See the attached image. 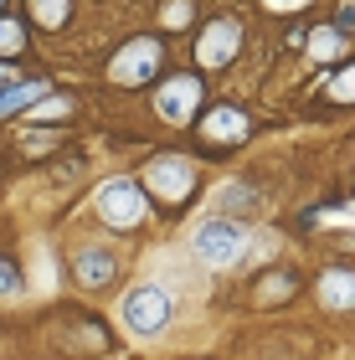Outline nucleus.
Wrapping results in <instances>:
<instances>
[{
	"instance_id": "nucleus-4",
	"label": "nucleus",
	"mask_w": 355,
	"mask_h": 360,
	"mask_svg": "<svg viewBox=\"0 0 355 360\" xmlns=\"http://www.w3.org/2000/svg\"><path fill=\"white\" fill-rule=\"evenodd\" d=\"M124 319H129V330H139V335L165 330V319H170L165 288H134V293L124 299Z\"/></svg>"
},
{
	"instance_id": "nucleus-6",
	"label": "nucleus",
	"mask_w": 355,
	"mask_h": 360,
	"mask_svg": "<svg viewBox=\"0 0 355 360\" xmlns=\"http://www.w3.org/2000/svg\"><path fill=\"white\" fill-rule=\"evenodd\" d=\"M201 108V83L196 77H170L165 88H160V113L165 119H196Z\"/></svg>"
},
{
	"instance_id": "nucleus-11",
	"label": "nucleus",
	"mask_w": 355,
	"mask_h": 360,
	"mask_svg": "<svg viewBox=\"0 0 355 360\" xmlns=\"http://www.w3.org/2000/svg\"><path fill=\"white\" fill-rule=\"evenodd\" d=\"M41 93H46L41 83H6V88H0V119L15 113V108H26V103H37Z\"/></svg>"
},
{
	"instance_id": "nucleus-12",
	"label": "nucleus",
	"mask_w": 355,
	"mask_h": 360,
	"mask_svg": "<svg viewBox=\"0 0 355 360\" xmlns=\"http://www.w3.org/2000/svg\"><path fill=\"white\" fill-rule=\"evenodd\" d=\"M26 46V26L15 15H0V57H15Z\"/></svg>"
},
{
	"instance_id": "nucleus-1",
	"label": "nucleus",
	"mask_w": 355,
	"mask_h": 360,
	"mask_svg": "<svg viewBox=\"0 0 355 360\" xmlns=\"http://www.w3.org/2000/svg\"><path fill=\"white\" fill-rule=\"evenodd\" d=\"M144 186H150V195L160 206H186L191 201V191H196V175H191L186 160H175V155H160L150 170H144Z\"/></svg>"
},
{
	"instance_id": "nucleus-2",
	"label": "nucleus",
	"mask_w": 355,
	"mask_h": 360,
	"mask_svg": "<svg viewBox=\"0 0 355 360\" xmlns=\"http://www.w3.org/2000/svg\"><path fill=\"white\" fill-rule=\"evenodd\" d=\"M160 68V41L155 37H139V41H129L124 52H114V68H108V77L124 88H139V83H150Z\"/></svg>"
},
{
	"instance_id": "nucleus-9",
	"label": "nucleus",
	"mask_w": 355,
	"mask_h": 360,
	"mask_svg": "<svg viewBox=\"0 0 355 360\" xmlns=\"http://www.w3.org/2000/svg\"><path fill=\"white\" fill-rule=\"evenodd\" d=\"M319 299H325L330 309H350L355 304V273L350 268H330L325 278H319Z\"/></svg>"
},
{
	"instance_id": "nucleus-18",
	"label": "nucleus",
	"mask_w": 355,
	"mask_h": 360,
	"mask_svg": "<svg viewBox=\"0 0 355 360\" xmlns=\"http://www.w3.org/2000/svg\"><path fill=\"white\" fill-rule=\"evenodd\" d=\"M268 11H288V6H299V0H263Z\"/></svg>"
},
{
	"instance_id": "nucleus-16",
	"label": "nucleus",
	"mask_w": 355,
	"mask_h": 360,
	"mask_svg": "<svg viewBox=\"0 0 355 360\" xmlns=\"http://www.w3.org/2000/svg\"><path fill=\"white\" fill-rule=\"evenodd\" d=\"M309 46H314V57H335V31H314Z\"/></svg>"
},
{
	"instance_id": "nucleus-7",
	"label": "nucleus",
	"mask_w": 355,
	"mask_h": 360,
	"mask_svg": "<svg viewBox=\"0 0 355 360\" xmlns=\"http://www.w3.org/2000/svg\"><path fill=\"white\" fill-rule=\"evenodd\" d=\"M237 41H242V26L237 21H212V26H206V37H201V62H206V68H221V62L237 52Z\"/></svg>"
},
{
	"instance_id": "nucleus-13",
	"label": "nucleus",
	"mask_w": 355,
	"mask_h": 360,
	"mask_svg": "<svg viewBox=\"0 0 355 360\" xmlns=\"http://www.w3.org/2000/svg\"><path fill=\"white\" fill-rule=\"evenodd\" d=\"M67 6H72V0H31V11H37L41 26H62V21H67Z\"/></svg>"
},
{
	"instance_id": "nucleus-5",
	"label": "nucleus",
	"mask_w": 355,
	"mask_h": 360,
	"mask_svg": "<svg viewBox=\"0 0 355 360\" xmlns=\"http://www.w3.org/2000/svg\"><path fill=\"white\" fill-rule=\"evenodd\" d=\"M196 252L206 257V263H232V257L242 252V226L237 221H206L196 232Z\"/></svg>"
},
{
	"instance_id": "nucleus-17",
	"label": "nucleus",
	"mask_w": 355,
	"mask_h": 360,
	"mask_svg": "<svg viewBox=\"0 0 355 360\" xmlns=\"http://www.w3.org/2000/svg\"><path fill=\"white\" fill-rule=\"evenodd\" d=\"M186 11H191L186 0H170V15H165V21H170V26H186Z\"/></svg>"
},
{
	"instance_id": "nucleus-10",
	"label": "nucleus",
	"mask_w": 355,
	"mask_h": 360,
	"mask_svg": "<svg viewBox=\"0 0 355 360\" xmlns=\"http://www.w3.org/2000/svg\"><path fill=\"white\" fill-rule=\"evenodd\" d=\"M206 134H212V144H232V139H242V129H247V119H242L237 108H217L212 119L201 124Z\"/></svg>"
},
{
	"instance_id": "nucleus-8",
	"label": "nucleus",
	"mask_w": 355,
	"mask_h": 360,
	"mask_svg": "<svg viewBox=\"0 0 355 360\" xmlns=\"http://www.w3.org/2000/svg\"><path fill=\"white\" fill-rule=\"evenodd\" d=\"M72 273H77V283L83 288H103V283H114V273H119V263L108 252H98V248H88L83 257L72 263Z\"/></svg>"
},
{
	"instance_id": "nucleus-15",
	"label": "nucleus",
	"mask_w": 355,
	"mask_h": 360,
	"mask_svg": "<svg viewBox=\"0 0 355 360\" xmlns=\"http://www.w3.org/2000/svg\"><path fill=\"white\" fill-rule=\"evenodd\" d=\"M15 288H21V273H15L11 257H0V293H15Z\"/></svg>"
},
{
	"instance_id": "nucleus-14",
	"label": "nucleus",
	"mask_w": 355,
	"mask_h": 360,
	"mask_svg": "<svg viewBox=\"0 0 355 360\" xmlns=\"http://www.w3.org/2000/svg\"><path fill=\"white\" fill-rule=\"evenodd\" d=\"M330 93H335V98H340V103H350V98H355V68H350V72H340V77H335V83H330Z\"/></svg>"
},
{
	"instance_id": "nucleus-3",
	"label": "nucleus",
	"mask_w": 355,
	"mask_h": 360,
	"mask_svg": "<svg viewBox=\"0 0 355 360\" xmlns=\"http://www.w3.org/2000/svg\"><path fill=\"white\" fill-rule=\"evenodd\" d=\"M98 211H103V221L108 226H134L139 217H144V195H139V186L134 180H108V186L98 191Z\"/></svg>"
}]
</instances>
